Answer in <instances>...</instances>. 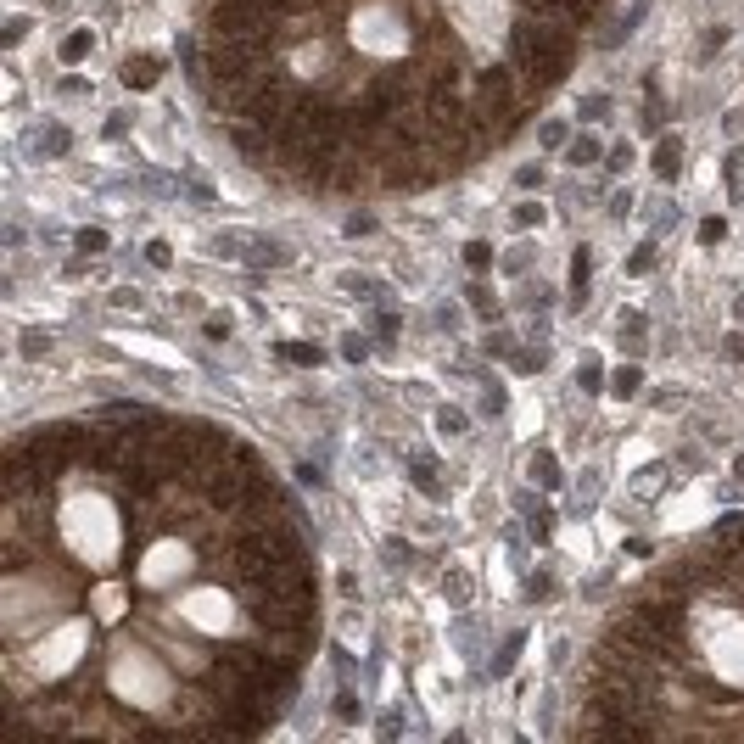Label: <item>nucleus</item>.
Listing matches in <instances>:
<instances>
[{
    "mask_svg": "<svg viewBox=\"0 0 744 744\" xmlns=\"http://www.w3.org/2000/svg\"><path fill=\"white\" fill-rule=\"evenodd\" d=\"M677 162H683V146H677V140H661V146H655V174H666V179H671Z\"/></svg>",
    "mask_w": 744,
    "mask_h": 744,
    "instance_id": "nucleus-3",
    "label": "nucleus"
},
{
    "mask_svg": "<svg viewBox=\"0 0 744 744\" xmlns=\"http://www.w3.org/2000/svg\"><path fill=\"white\" fill-rule=\"evenodd\" d=\"M722 235H728V224H722V219H705V224H700V241H705V246H716Z\"/></svg>",
    "mask_w": 744,
    "mask_h": 744,
    "instance_id": "nucleus-11",
    "label": "nucleus"
},
{
    "mask_svg": "<svg viewBox=\"0 0 744 744\" xmlns=\"http://www.w3.org/2000/svg\"><path fill=\"white\" fill-rule=\"evenodd\" d=\"M638 380H644V375H638L632 364H627V370H616V380H610V386H616L621 397H632V392H638Z\"/></svg>",
    "mask_w": 744,
    "mask_h": 744,
    "instance_id": "nucleus-8",
    "label": "nucleus"
},
{
    "mask_svg": "<svg viewBox=\"0 0 744 744\" xmlns=\"http://www.w3.org/2000/svg\"><path fill=\"white\" fill-rule=\"evenodd\" d=\"M571 286H577V292L588 286V252H577V263H571Z\"/></svg>",
    "mask_w": 744,
    "mask_h": 744,
    "instance_id": "nucleus-12",
    "label": "nucleus"
},
{
    "mask_svg": "<svg viewBox=\"0 0 744 744\" xmlns=\"http://www.w3.org/2000/svg\"><path fill=\"white\" fill-rule=\"evenodd\" d=\"M84 56H90V34L78 28V34H68V40H62V62H84Z\"/></svg>",
    "mask_w": 744,
    "mask_h": 744,
    "instance_id": "nucleus-4",
    "label": "nucleus"
},
{
    "mask_svg": "<svg viewBox=\"0 0 744 744\" xmlns=\"http://www.w3.org/2000/svg\"><path fill=\"white\" fill-rule=\"evenodd\" d=\"M78 252H107V235L101 229H78Z\"/></svg>",
    "mask_w": 744,
    "mask_h": 744,
    "instance_id": "nucleus-10",
    "label": "nucleus"
},
{
    "mask_svg": "<svg viewBox=\"0 0 744 744\" xmlns=\"http://www.w3.org/2000/svg\"><path fill=\"white\" fill-rule=\"evenodd\" d=\"M336 716L353 722V716H359V700H353V694H336Z\"/></svg>",
    "mask_w": 744,
    "mask_h": 744,
    "instance_id": "nucleus-13",
    "label": "nucleus"
},
{
    "mask_svg": "<svg viewBox=\"0 0 744 744\" xmlns=\"http://www.w3.org/2000/svg\"><path fill=\"white\" fill-rule=\"evenodd\" d=\"M537 219H543V208H537V202H521V208H515V224H537Z\"/></svg>",
    "mask_w": 744,
    "mask_h": 744,
    "instance_id": "nucleus-15",
    "label": "nucleus"
},
{
    "mask_svg": "<svg viewBox=\"0 0 744 744\" xmlns=\"http://www.w3.org/2000/svg\"><path fill=\"white\" fill-rule=\"evenodd\" d=\"M286 359H292V364H319V347H308V342H286Z\"/></svg>",
    "mask_w": 744,
    "mask_h": 744,
    "instance_id": "nucleus-7",
    "label": "nucleus"
},
{
    "mask_svg": "<svg viewBox=\"0 0 744 744\" xmlns=\"http://www.w3.org/2000/svg\"><path fill=\"white\" fill-rule=\"evenodd\" d=\"M565 157H571L577 168H582V162H599V140H588V135H582V140H571V151H565Z\"/></svg>",
    "mask_w": 744,
    "mask_h": 744,
    "instance_id": "nucleus-5",
    "label": "nucleus"
},
{
    "mask_svg": "<svg viewBox=\"0 0 744 744\" xmlns=\"http://www.w3.org/2000/svg\"><path fill=\"white\" fill-rule=\"evenodd\" d=\"M464 258H470V269H487V263H493V246H487V241H470Z\"/></svg>",
    "mask_w": 744,
    "mask_h": 744,
    "instance_id": "nucleus-9",
    "label": "nucleus"
},
{
    "mask_svg": "<svg viewBox=\"0 0 744 744\" xmlns=\"http://www.w3.org/2000/svg\"><path fill=\"white\" fill-rule=\"evenodd\" d=\"M414 487H420V493H431V498H437V493H443V487H437V476H431V464H426V459H414Z\"/></svg>",
    "mask_w": 744,
    "mask_h": 744,
    "instance_id": "nucleus-6",
    "label": "nucleus"
},
{
    "mask_svg": "<svg viewBox=\"0 0 744 744\" xmlns=\"http://www.w3.org/2000/svg\"><path fill=\"white\" fill-rule=\"evenodd\" d=\"M437 426H443V431H464V414H459V409H443Z\"/></svg>",
    "mask_w": 744,
    "mask_h": 744,
    "instance_id": "nucleus-14",
    "label": "nucleus"
},
{
    "mask_svg": "<svg viewBox=\"0 0 744 744\" xmlns=\"http://www.w3.org/2000/svg\"><path fill=\"white\" fill-rule=\"evenodd\" d=\"M146 258H151V263H157V269H162V263H168L174 252H168V241H151V246H146Z\"/></svg>",
    "mask_w": 744,
    "mask_h": 744,
    "instance_id": "nucleus-16",
    "label": "nucleus"
},
{
    "mask_svg": "<svg viewBox=\"0 0 744 744\" xmlns=\"http://www.w3.org/2000/svg\"><path fill=\"white\" fill-rule=\"evenodd\" d=\"M157 73H162L157 56H129V62H124V84H129V90H151Z\"/></svg>",
    "mask_w": 744,
    "mask_h": 744,
    "instance_id": "nucleus-1",
    "label": "nucleus"
},
{
    "mask_svg": "<svg viewBox=\"0 0 744 744\" xmlns=\"http://www.w3.org/2000/svg\"><path fill=\"white\" fill-rule=\"evenodd\" d=\"M526 470H532V481H537V487H554V481H560L554 453H532V464H526Z\"/></svg>",
    "mask_w": 744,
    "mask_h": 744,
    "instance_id": "nucleus-2",
    "label": "nucleus"
}]
</instances>
